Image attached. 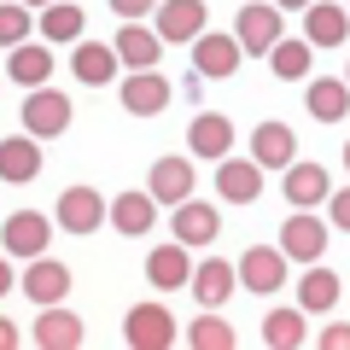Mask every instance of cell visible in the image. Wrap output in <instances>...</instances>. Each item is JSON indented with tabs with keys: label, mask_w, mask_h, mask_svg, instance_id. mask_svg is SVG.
I'll list each match as a JSON object with an SVG mask.
<instances>
[{
	"label": "cell",
	"mask_w": 350,
	"mask_h": 350,
	"mask_svg": "<svg viewBox=\"0 0 350 350\" xmlns=\"http://www.w3.org/2000/svg\"><path fill=\"white\" fill-rule=\"evenodd\" d=\"M117 53H123V64L129 70H158V53H163V36H158V24H140V18H129L123 29H117Z\"/></svg>",
	"instance_id": "16"
},
{
	"label": "cell",
	"mask_w": 350,
	"mask_h": 350,
	"mask_svg": "<svg viewBox=\"0 0 350 350\" xmlns=\"http://www.w3.org/2000/svg\"><path fill=\"white\" fill-rule=\"evenodd\" d=\"M298 304H304L310 315H327V310L338 304V275H333V269H315V262H310V275L298 280Z\"/></svg>",
	"instance_id": "30"
},
{
	"label": "cell",
	"mask_w": 350,
	"mask_h": 350,
	"mask_svg": "<svg viewBox=\"0 0 350 350\" xmlns=\"http://www.w3.org/2000/svg\"><path fill=\"white\" fill-rule=\"evenodd\" d=\"M251 158L262 163V170H286V163H298V140H292L286 123H257L251 129Z\"/></svg>",
	"instance_id": "20"
},
{
	"label": "cell",
	"mask_w": 350,
	"mask_h": 350,
	"mask_svg": "<svg viewBox=\"0 0 350 350\" xmlns=\"http://www.w3.org/2000/svg\"><path fill=\"white\" fill-rule=\"evenodd\" d=\"M321 350H350V321H338V327H327L321 338H315Z\"/></svg>",
	"instance_id": "36"
},
{
	"label": "cell",
	"mask_w": 350,
	"mask_h": 350,
	"mask_svg": "<svg viewBox=\"0 0 350 350\" xmlns=\"http://www.w3.org/2000/svg\"><path fill=\"white\" fill-rule=\"evenodd\" d=\"M41 135H12V140H0V181L6 187H24V181H36L41 175V146H36Z\"/></svg>",
	"instance_id": "13"
},
{
	"label": "cell",
	"mask_w": 350,
	"mask_h": 350,
	"mask_svg": "<svg viewBox=\"0 0 350 350\" xmlns=\"http://www.w3.org/2000/svg\"><path fill=\"white\" fill-rule=\"evenodd\" d=\"M117 64H123L117 41H82V47H70V70H76V82H88V88L111 82Z\"/></svg>",
	"instance_id": "15"
},
{
	"label": "cell",
	"mask_w": 350,
	"mask_h": 350,
	"mask_svg": "<svg viewBox=\"0 0 350 350\" xmlns=\"http://www.w3.org/2000/svg\"><path fill=\"white\" fill-rule=\"evenodd\" d=\"M152 18H158V36L170 41V47H181V41H199V36H204V0H163Z\"/></svg>",
	"instance_id": "12"
},
{
	"label": "cell",
	"mask_w": 350,
	"mask_h": 350,
	"mask_svg": "<svg viewBox=\"0 0 350 350\" xmlns=\"http://www.w3.org/2000/svg\"><path fill=\"white\" fill-rule=\"evenodd\" d=\"M286 251L280 245H251L245 257H239V286L245 292H257V298H269V292H280L286 286Z\"/></svg>",
	"instance_id": "5"
},
{
	"label": "cell",
	"mask_w": 350,
	"mask_h": 350,
	"mask_svg": "<svg viewBox=\"0 0 350 350\" xmlns=\"http://www.w3.org/2000/svg\"><path fill=\"white\" fill-rule=\"evenodd\" d=\"M304 315H310L304 304L298 310H269L262 315V345L269 350H298L304 345Z\"/></svg>",
	"instance_id": "29"
},
{
	"label": "cell",
	"mask_w": 350,
	"mask_h": 350,
	"mask_svg": "<svg viewBox=\"0 0 350 350\" xmlns=\"http://www.w3.org/2000/svg\"><path fill=\"white\" fill-rule=\"evenodd\" d=\"M345 170H350V140H345Z\"/></svg>",
	"instance_id": "39"
},
{
	"label": "cell",
	"mask_w": 350,
	"mask_h": 350,
	"mask_svg": "<svg viewBox=\"0 0 350 350\" xmlns=\"http://www.w3.org/2000/svg\"><path fill=\"white\" fill-rule=\"evenodd\" d=\"M36 345H41V350H76V345H82V315L64 310V304H41Z\"/></svg>",
	"instance_id": "19"
},
{
	"label": "cell",
	"mask_w": 350,
	"mask_h": 350,
	"mask_svg": "<svg viewBox=\"0 0 350 350\" xmlns=\"http://www.w3.org/2000/svg\"><path fill=\"white\" fill-rule=\"evenodd\" d=\"M170 234L181 239V245H211V239L222 234V211L204 204V199H181L175 216H170Z\"/></svg>",
	"instance_id": "8"
},
{
	"label": "cell",
	"mask_w": 350,
	"mask_h": 350,
	"mask_svg": "<svg viewBox=\"0 0 350 350\" xmlns=\"http://www.w3.org/2000/svg\"><path fill=\"white\" fill-rule=\"evenodd\" d=\"M24 298L29 304H64V298H70V269L53 262V257H36L24 269Z\"/></svg>",
	"instance_id": "17"
},
{
	"label": "cell",
	"mask_w": 350,
	"mask_h": 350,
	"mask_svg": "<svg viewBox=\"0 0 350 350\" xmlns=\"http://www.w3.org/2000/svg\"><path fill=\"white\" fill-rule=\"evenodd\" d=\"M286 181H280V193L292 199V211H310V204H321V199H333V187H327V170L321 163H286Z\"/></svg>",
	"instance_id": "21"
},
{
	"label": "cell",
	"mask_w": 350,
	"mask_h": 350,
	"mask_svg": "<svg viewBox=\"0 0 350 350\" xmlns=\"http://www.w3.org/2000/svg\"><path fill=\"white\" fill-rule=\"evenodd\" d=\"M327 216H333V228H345V234H350V187H338L333 199H327Z\"/></svg>",
	"instance_id": "35"
},
{
	"label": "cell",
	"mask_w": 350,
	"mask_h": 350,
	"mask_svg": "<svg viewBox=\"0 0 350 350\" xmlns=\"http://www.w3.org/2000/svg\"><path fill=\"white\" fill-rule=\"evenodd\" d=\"M187 345L193 350H234V327H228L216 310H199V321L187 327Z\"/></svg>",
	"instance_id": "32"
},
{
	"label": "cell",
	"mask_w": 350,
	"mask_h": 350,
	"mask_svg": "<svg viewBox=\"0 0 350 350\" xmlns=\"http://www.w3.org/2000/svg\"><path fill=\"white\" fill-rule=\"evenodd\" d=\"M24 6H53V0H24Z\"/></svg>",
	"instance_id": "38"
},
{
	"label": "cell",
	"mask_w": 350,
	"mask_h": 350,
	"mask_svg": "<svg viewBox=\"0 0 350 350\" xmlns=\"http://www.w3.org/2000/svg\"><path fill=\"white\" fill-rule=\"evenodd\" d=\"M304 36H310L315 47H338V41L350 36V12L333 6V0H315V6H304Z\"/></svg>",
	"instance_id": "24"
},
{
	"label": "cell",
	"mask_w": 350,
	"mask_h": 350,
	"mask_svg": "<svg viewBox=\"0 0 350 350\" xmlns=\"http://www.w3.org/2000/svg\"><path fill=\"white\" fill-rule=\"evenodd\" d=\"M70 94H59V88H29L24 94V129L29 135H41V140H53V135H64V129H70Z\"/></svg>",
	"instance_id": "1"
},
{
	"label": "cell",
	"mask_w": 350,
	"mask_h": 350,
	"mask_svg": "<svg viewBox=\"0 0 350 350\" xmlns=\"http://www.w3.org/2000/svg\"><path fill=\"white\" fill-rule=\"evenodd\" d=\"M6 76H12L18 88H41L53 76V53L47 47H29V41H18V47H6Z\"/></svg>",
	"instance_id": "27"
},
{
	"label": "cell",
	"mask_w": 350,
	"mask_h": 350,
	"mask_svg": "<svg viewBox=\"0 0 350 350\" xmlns=\"http://www.w3.org/2000/svg\"><path fill=\"white\" fill-rule=\"evenodd\" d=\"M239 59H245V41L239 36H199L193 41V70L199 76H216V82H222V76H234L239 70Z\"/></svg>",
	"instance_id": "10"
},
{
	"label": "cell",
	"mask_w": 350,
	"mask_h": 350,
	"mask_svg": "<svg viewBox=\"0 0 350 350\" xmlns=\"http://www.w3.org/2000/svg\"><path fill=\"white\" fill-rule=\"evenodd\" d=\"M310 64H315V41L310 36H280V47L269 53V70L280 76V82H304V76H310Z\"/></svg>",
	"instance_id": "28"
},
{
	"label": "cell",
	"mask_w": 350,
	"mask_h": 350,
	"mask_svg": "<svg viewBox=\"0 0 350 350\" xmlns=\"http://www.w3.org/2000/svg\"><path fill=\"white\" fill-rule=\"evenodd\" d=\"M146 187L158 193V204H181V199H193V158H158L152 163V175H146Z\"/></svg>",
	"instance_id": "22"
},
{
	"label": "cell",
	"mask_w": 350,
	"mask_h": 350,
	"mask_svg": "<svg viewBox=\"0 0 350 350\" xmlns=\"http://www.w3.org/2000/svg\"><path fill=\"white\" fill-rule=\"evenodd\" d=\"M280 12H286V6H280V0H251V6H239V18H234V36L245 41V53H275L280 47V36H286V29H280Z\"/></svg>",
	"instance_id": "2"
},
{
	"label": "cell",
	"mask_w": 350,
	"mask_h": 350,
	"mask_svg": "<svg viewBox=\"0 0 350 350\" xmlns=\"http://www.w3.org/2000/svg\"><path fill=\"white\" fill-rule=\"evenodd\" d=\"M280 6H286V12H304V6H315V0H280Z\"/></svg>",
	"instance_id": "37"
},
{
	"label": "cell",
	"mask_w": 350,
	"mask_h": 350,
	"mask_svg": "<svg viewBox=\"0 0 350 350\" xmlns=\"http://www.w3.org/2000/svg\"><path fill=\"white\" fill-rule=\"evenodd\" d=\"M193 245H181V239H170V245H158L146 257V280L158 292H175V286H193V257H187Z\"/></svg>",
	"instance_id": "14"
},
{
	"label": "cell",
	"mask_w": 350,
	"mask_h": 350,
	"mask_svg": "<svg viewBox=\"0 0 350 350\" xmlns=\"http://www.w3.org/2000/svg\"><path fill=\"white\" fill-rule=\"evenodd\" d=\"M234 286H239V269H228V262H216V257L193 269V298H199V310H222Z\"/></svg>",
	"instance_id": "25"
},
{
	"label": "cell",
	"mask_w": 350,
	"mask_h": 350,
	"mask_svg": "<svg viewBox=\"0 0 350 350\" xmlns=\"http://www.w3.org/2000/svg\"><path fill=\"white\" fill-rule=\"evenodd\" d=\"M216 193H222L228 204H257L262 163L257 158H222V163H216Z\"/></svg>",
	"instance_id": "11"
},
{
	"label": "cell",
	"mask_w": 350,
	"mask_h": 350,
	"mask_svg": "<svg viewBox=\"0 0 350 350\" xmlns=\"http://www.w3.org/2000/svg\"><path fill=\"white\" fill-rule=\"evenodd\" d=\"M158 6H163V0H111V12L123 18V24H129V18H146V12H158Z\"/></svg>",
	"instance_id": "34"
},
{
	"label": "cell",
	"mask_w": 350,
	"mask_h": 350,
	"mask_svg": "<svg viewBox=\"0 0 350 350\" xmlns=\"http://www.w3.org/2000/svg\"><path fill=\"white\" fill-rule=\"evenodd\" d=\"M304 100H310V117H315V123H338V117L350 111V76H315Z\"/></svg>",
	"instance_id": "26"
},
{
	"label": "cell",
	"mask_w": 350,
	"mask_h": 350,
	"mask_svg": "<svg viewBox=\"0 0 350 350\" xmlns=\"http://www.w3.org/2000/svg\"><path fill=\"white\" fill-rule=\"evenodd\" d=\"M53 222H59L64 234H100V222H111V204H105L94 187H64Z\"/></svg>",
	"instance_id": "4"
},
{
	"label": "cell",
	"mask_w": 350,
	"mask_h": 350,
	"mask_svg": "<svg viewBox=\"0 0 350 350\" xmlns=\"http://www.w3.org/2000/svg\"><path fill=\"white\" fill-rule=\"evenodd\" d=\"M0 41H6V47L29 41V12H24V0H6V6H0Z\"/></svg>",
	"instance_id": "33"
},
{
	"label": "cell",
	"mask_w": 350,
	"mask_h": 350,
	"mask_svg": "<svg viewBox=\"0 0 350 350\" xmlns=\"http://www.w3.org/2000/svg\"><path fill=\"white\" fill-rule=\"evenodd\" d=\"M170 100H175V88L163 70H129V82H123V111L129 117H158Z\"/></svg>",
	"instance_id": "6"
},
{
	"label": "cell",
	"mask_w": 350,
	"mask_h": 350,
	"mask_svg": "<svg viewBox=\"0 0 350 350\" xmlns=\"http://www.w3.org/2000/svg\"><path fill=\"white\" fill-rule=\"evenodd\" d=\"M111 222H117V234H129V239H140V234H152V222H158V193H117L111 199Z\"/></svg>",
	"instance_id": "23"
},
{
	"label": "cell",
	"mask_w": 350,
	"mask_h": 350,
	"mask_svg": "<svg viewBox=\"0 0 350 350\" xmlns=\"http://www.w3.org/2000/svg\"><path fill=\"white\" fill-rule=\"evenodd\" d=\"M280 251H286L292 262H321V251H327V222H315L310 211H292L286 222H280Z\"/></svg>",
	"instance_id": "7"
},
{
	"label": "cell",
	"mask_w": 350,
	"mask_h": 350,
	"mask_svg": "<svg viewBox=\"0 0 350 350\" xmlns=\"http://www.w3.org/2000/svg\"><path fill=\"white\" fill-rule=\"evenodd\" d=\"M47 239H53L47 216H36V211H12L6 216V257L36 262V257H47Z\"/></svg>",
	"instance_id": "9"
},
{
	"label": "cell",
	"mask_w": 350,
	"mask_h": 350,
	"mask_svg": "<svg viewBox=\"0 0 350 350\" xmlns=\"http://www.w3.org/2000/svg\"><path fill=\"white\" fill-rule=\"evenodd\" d=\"M41 36H47L53 47L76 41V36H82V6H76V0H53V6H41Z\"/></svg>",
	"instance_id": "31"
},
{
	"label": "cell",
	"mask_w": 350,
	"mask_h": 350,
	"mask_svg": "<svg viewBox=\"0 0 350 350\" xmlns=\"http://www.w3.org/2000/svg\"><path fill=\"white\" fill-rule=\"evenodd\" d=\"M187 146H193V158L222 163L228 146H234V123H228L222 111H199V117H193V129H187Z\"/></svg>",
	"instance_id": "18"
},
{
	"label": "cell",
	"mask_w": 350,
	"mask_h": 350,
	"mask_svg": "<svg viewBox=\"0 0 350 350\" xmlns=\"http://www.w3.org/2000/svg\"><path fill=\"white\" fill-rule=\"evenodd\" d=\"M175 327H181V321H175L163 304H135V310L123 315V338L135 350H170L175 345Z\"/></svg>",
	"instance_id": "3"
}]
</instances>
